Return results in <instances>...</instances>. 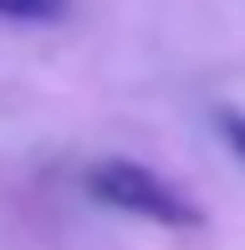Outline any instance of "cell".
<instances>
[{"label": "cell", "mask_w": 245, "mask_h": 250, "mask_svg": "<svg viewBox=\"0 0 245 250\" xmlns=\"http://www.w3.org/2000/svg\"><path fill=\"white\" fill-rule=\"evenodd\" d=\"M215 128H220V138H225V148L245 164V112L240 107H220L215 112Z\"/></svg>", "instance_id": "cell-3"}, {"label": "cell", "mask_w": 245, "mask_h": 250, "mask_svg": "<svg viewBox=\"0 0 245 250\" xmlns=\"http://www.w3.org/2000/svg\"><path fill=\"white\" fill-rule=\"evenodd\" d=\"M66 10H72V0H0V16L5 21H31V26L61 21Z\"/></svg>", "instance_id": "cell-2"}, {"label": "cell", "mask_w": 245, "mask_h": 250, "mask_svg": "<svg viewBox=\"0 0 245 250\" xmlns=\"http://www.w3.org/2000/svg\"><path fill=\"white\" fill-rule=\"evenodd\" d=\"M82 184H87V194L102 204V209L163 225V230H204V209H199L179 184H169L163 174H153L138 158H97Z\"/></svg>", "instance_id": "cell-1"}]
</instances>
